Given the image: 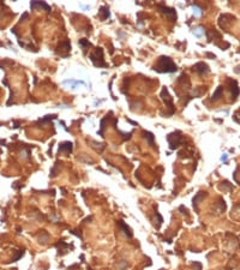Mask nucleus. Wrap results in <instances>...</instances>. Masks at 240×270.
<instances>
[{
  "label": "nucleus",
  "mask_w": 240,
  "mask_h": 270,
  "mask_svg": "<svg viewBox=\"0 0 240 270\" xmlns=\"http://www.w3.org/2000/svg\"><path fill=\"white\" fill-rule=\"evenodd\" d=\"M155 70L159 72H174V71H177V66L171 60V58L161 56L159 59V64L155 66Z\"/></svg>",
  "instance_id": "obj_1"
},
{
  "label": "nucleus",
  "mask_w": 240,
  "mask_h": 270,
  "mask_svg": "<svg viewBox=\"0 0 240 270\" xmlns=\"http://www.w3.org/2000/svg\"><path fill=\"white\" fill-rule=\"evenodd\" d=\"M100 11H102V12L104 13V18H107L108 16H109V12L107 11V7H102V9H101Z\"/></svg>",
  "instance_id": "obj_5"
},
{
  "label": "nucleus",
  "mask_w": 240,
  "mask_h": 270,
  "mask_svg": "<svg viewBox=\"0 0 240 270\" xmlns=\"http://www.w3.org/2000/svg\"><path fill=\"white\" fill-rule=\"evenodd\" d=\"M222 95V87H219L217 90L215 91L214 96H212V100H216V99H220V96Z\"/></svg>",
  "instance_id": "obj_4"
},
{
  "label": "nucleus",
  "mask_w": 240,
  "mask_h": 270,
  "mask_svg": "<svg viewBox=\"0 0 240 270\" xmlns=\"http://www.w3.org/2000/svg\"><path fill=\"white\" fill-rule=\"evenodd\" d=\"M230 82V91H232V96L233 97H235L237 99V96L239 95V88H238V84H237V82L235 80H229Z\"/></svg>",
  "instance_id": "obj_3"
},
{
  "label": "nucleus",
  "mask_w": 240,
  "mask_h": 270,
  "mask_svg": "<svg viewBox=\"0 0 240 270\" xmlns=\"http://www.w3.org/2000/svg\"><path fill=\"white\" fill-rule=\"evenodd\" d=\"M195 69H196V71H197L198 73H205V72H208V71H209L208 65H205L204 62H198V64L195 66Z\"/></svg>",
  "instance_id": "obj_2"
}]
</instances>
